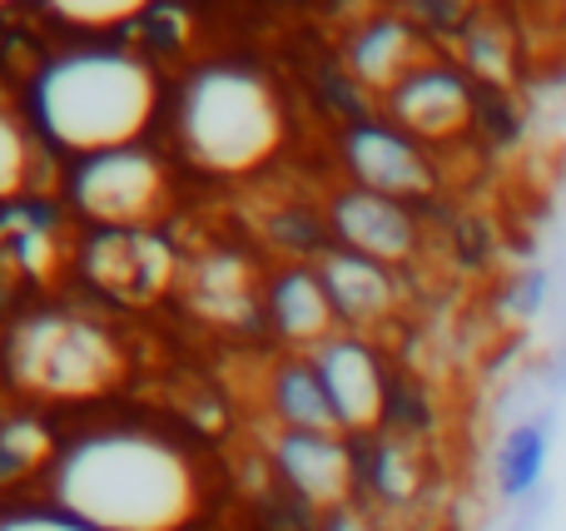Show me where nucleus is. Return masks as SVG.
Segmentation results:
<instances>
[{
    "label": "nucleus",
    "mask_w": 566,
    "mask_h": 531,
    "mask_svg": "<svg viewBox=\"0 0 566 531\" xmlns=\"http://www.w3.org/2000/svg\"><path fill=\"white\" fill-rule=\"evenodd\" d=\"M55 502L90 531H179L195 522L199 482L165 437L95 433L55 463Z\"/></svg>",
    "instance_id": "nucleus-1"
},
{
    "label": "nucleus",
    "mask_w": 566,
    "mask_h": 531,
    "mask_svg": "<svg viewBox=\"0 0 566 531\" xmlns=\"http://www.w3.org/2000/svg\"><path fill=\"white\" fill-rule=\"evenodd\" d=\"M159 105L155 70L125 50H75L40 70L35 119L60 149L95 159L135 149Z\"/></svg>",
    "instance_id": "nucleus-2"
},
{
    "label": "nucleus",
    "mask_w": 566,
    "mask_h": 531,
    "mask_svg": "<svg viewBox=\"0 0 566 531\" xmlns=\"http://www.w3.org/2000/svg\"><path fill=\"white\" fill-rule=\"evenodd\" d=\"M179 139L189 159L214 174H249L283 145V109L264 75L239 65H209L185 85Z\"/></svg>",
    "instance_id": "nucleus-3"
},
{
    "label": "nucleus",
    "mask_w": 566,
    "mask_h": 531,
    "mask_svg": "<svg viewBox=\"0 0 566 531\" xmlns=\"http://www.w3.org/2000/svg\"><path fill=\"white\" fill-rule=\"evenodd\" d=\"M6 368L15 387L45 397H99L105 387L119 383L125 358L115 338L99 333L85 318L65 314H35L10 333Z\"/></svg>",
    "instance_id": "nucleus-4"
},
{
    "label": "nucleus",
    "mask_w": 566,
    "mask_h": 531,
    "mask_svg": "<svg viewBox=\"0 0 566 531\" xmlns=\"http://www.w3.org/2000/svg\"><path fill=\"white\" fill-rule=\"evenodd\" d=\"M75 204L105 229H145L165 209V169L149 149H109L75 169Z\"/></svg>",
    "instance_id": "nucleus-5"
},
{
    "label": "nucleus",
    "mask_w": 566,
    "mask_h": 531,
    "mask_svg": "<svg viewBox=\"0 0 566 531\" xmlns=\"http://www.w3.org/2000/svg\"><path fill=\"white\" fill-rule=\"evenodd\" d=\"M169 274H175V254L145 229H125V234L105 229L90 244V278L115 298H129V304L159 298L169 288Z\"/></svg>",
    "instance_id": "nucleus-6"
},
{
    "label": "nucleus",
    "mask_w": 566,
    "mask_h": 531,
    "mask_svg": "<svg viewBox=\"0 0 566 531\" xmlns=\"http://www.w3.org/2000/svg\"><path fill=\"white\" fill-rule=\"evenodd\" d=\"M343 155H348L353 174L363 179V189H373V194H382V199H412V194H428L432 189V169H428V159L418 155V145L382 125L353 129Z\"/></svg>",
    "instance_id": "nucleus-7"
},
{
    "label": "nucleus",
    "mask_w": 566,
    "mask_h": 531,
    "mask_svg": "<svg viewBox=\"0 0 566 531\" xmlns=\"http://www.w3.org/2000/svg\"><path fill=\"white\" fill-rule=\"evenodd\" d=\"M392 109L398 119L412 129V135H428V139H448L458 129L472 125L478 115V95L472 85L458 75V70H412L398 89H392Z\"/></svg>",
    "instance_id": "nucleus-8"
},
{
    "label": "nucleus",
    "mask_w": 566,
    "mask_h": 531,
    "mask_svg": "<svg viewBox=\"0 0 566 531\" xmlns=\"http://www.w3.org/2000/svg\"><path fill=\"white\" fill-rule=\"evenodd\" d=\"M333 224H338L348 254L373 258V264H398V258H408L412 238H418L408 209H402L398 199L373 194V189H353V194H343L338 204H333Z\"/></svg>",
    "instance_id": "nucleus-9"
},
{
    "label": "nucleus",
    "mask_w": 566,
    "mask_h": 531,
    "mask_svg": "<svg viewBox=\"0 0 566 531\" xmlns=\"http://www.w3.org/2000/svg\"><path fill=\"white\" fill-rule=\"evenodd\" d=\"M318 378L323 393H328L338 427L353 433H368L382 417V373L373 363V353L363 343H328L318 358Z\"/></svg>",
    "instance_id": "nucleus-10"
},
{
    "label": "nucleus",
    "mask_w": 566,
    "mask_h": 531,
    "mask_svg": "<svg viewBox=\"0 0 566 531\" xmlns=\"http://www.w3.org/2000/svg\"><path fill=\"white\" fill-rule=\"evenodd\" d=\"M279 463H283V472H289V482L318 507H333L343 492H348L353 463H348V453H343L338 437L293 433L289 443L279 447Z\"/></svg>",
    "instance_id": "nucleus-11"
},
{
    "label": "nucleus",
    "mask_w": 566,
    "mask_h": 531,
    "mask_svg": "<svg viewBox=\"0 0 566 531\" xmlns=\"http://www.w3.org/2000/svg\"><path fill=\"white\" fill-rule=\"evenodd\" d=\"M323 288H328L333 308L348 314V318H358V323H368V318H378V314L392 308V284H388V274H382V264L358 258V254L328 258V268H323Z\"/></svg>",
    "instance_id": "nucleus-12"
},
{
    "label": "nucleus",
    "mask_w": 566,
    "mask_h": 531,
    "mask_svg": "<svg viewBox=\"0 0 566 531\" xmlns=\"http://www.w3.org/2000/svg\"><path fill=\"white\" fill-rule=\"evenodd\" d=\"M412 30L398 20H378V25L363 30V40L353 45V70H358L368 85H388L398 89L412 75Z\"/></svg>",
    "instance_id": "nucleus-13"
},
{
    "label": "nucleus",
    "mask_w": 566,
    "mask_h": 531,
    "mask_svg": "<svg viewBox=\"0 0 566 531\" xmlns=\"http://www.w3.org/2000/svg\"><path fill=\"white\" fill-rule=\"evenodd\" d=\"M333 298H328V288H323V278H313V274H289V278H279V288H274V318H279V328L289 338H323L328 333V323H333Z\"/></svg>",
    "instance_id": "nucleus-14"
},
{
    "label": "nucleus",
    "mask_w": 566,
    "mask_h": 531,
    "mask_svg": "<svg viewBox=\"0 0 566 531\" xmlns=\"http://www.w3.org/2000/svg\"><path fill=\"white\" fill-rule=\"evenodd\" d=\"M279 407H283V417H289L298 433H323V437L338 433V413H333L328 393H323L318 368H313V373L308 368L283 373L279 378Z\"/></svg>",
    "instance_id": "nucleus-15"
},
{
    "label": "nucleus",
    "mask_w": 566,
    "mask_h": 531,
    "mask_svg": "<svg viewBox=\"0 0 566 531\" xmlns=\"http://www.w3.org/2000/svg\"><path fill=\"white\" fill-rule=\"evenodd\" d=\"M45 457H50V437H45V427H40V423L20 417V423L0 427V482L20 477L25 467L45 463Z\"/></svg>",
    "instance_id": "nucleus-16"
},
{
    "label": "nucleus",
    "mask_w": 566,
    "mask_h": 531,
    "mask_svg": "<svg viewBox=\"0 0 566 531\" xmlns=\"http://www.w3.org/2000/svg\"><path fill=\"white\" fill-rule=\"evenodd\" d=\"M468 70L488 85H507L512 79V40L492 25L468 30Z\"/></svg>",
    "instance_id": "nucleus-17"
},
{
    "label": "nucleus",
    "mask_w": 566,
    "mask_h": 531,
    "mask_svg": "<svg viewBox=\"0 0 566 531\" xmlns=\"http://www.w3.org/2000/svg\"><path fill=\"white\" fill-rule=\"evenodd\" d=\"M30 184V145L25 129L15 125L10 115H0V204L20 199Z\"/></svg>",
    "instance_id": "nucleus-18"
},
{
    "label": "nucleus",
    "mask_w": 566,
    "mask_h": 531,
    "mask_svg": "<svg viewBox=\"0 0 566 531\" xmlns=\"http://www.w3.org/2000/svg\"><path fill=\"white\" fill-rule=\"evenodd\" d=\"M55 15L80 30H115L145 15V6H135V0H109V6H75V0H65V6H55Z\"/></svg>",
    "instance_id": "nucleus-19"
},
{
    "label": "nucleus",
    "mask_w": 566,
    "mask_h": 531,
    "mask_svg": "<svg viewBox=\"0 0 566 531\" xmlns=\"http://www.w3.org/2000/svg\"><path fill=\"white\" fill-rule=\"evenodd\" d=\"M15 229H20V264H30V274H45L50 254H55V244L45 238V224L40 219H15Z\"/></svg>",
    "instance_id": "nucleus-20"
},
{
    "label": "nucleus",
    "mask_w": 566,
    "mask_h": 531,
    "mask_svg": "<svg viewBox=\"0 0 566 531\" xmlns=\"http://www.w3.org/2000/svg\"><path fill=\"white\" fill-rule=\"evenodd\" d=\"M378 487H382L388 497H398V502H402V497L418 492V477H412L408 457H402L398 447H388V453L378 457Z\"/></svg>",
    "instance_id": "nucleus-21"
},
{
    "label": "nucleus",
    "mask_w": 566,
    "mask_h": 531,
    "mask_svg": "<svg viewBox=\"0 0 566 531\" xmlns=\"http://www.w3.org/2000/svg\"><path fill=\"white\" fill-rule=\"evenodd\" d=\"M0 531H90V527L70 522L65 512H10L0 517Z\"/></svg>",
    "instance_id": "nucleus-22"
},
{
    "label": "nucleus",
    "mask_w": 566,
    "mask_h": 531,
    "mask_svg": "<svg viewBox=\"0 0 566 531\" xmlns=\"http://www.w3.org/2000/svg\"><path fill=\"white\" fill-rule=\"evenodd\" d=\"M537 467H542V443L537 437H517V443H512V457H507V477L512 482H532V477H537Z\"/></svg>",
    "instance_id": "nucleus-23"
},
{
    "label": "nucleus",
    "mask_w": 566,
    "mask_h": 531,
    "mask_svg": "<svg viewBox=\"0 0 566 531\" xmlns=\"http://www.w3.org/2000/svg\"><path fill=\"white\" fill-rule=\"evenodd\" d=\"M333 531H368L358 522V517H338V522H333Z\"/></svg>",
    "instance_id": "nucleus-24"
}]
</instances>
